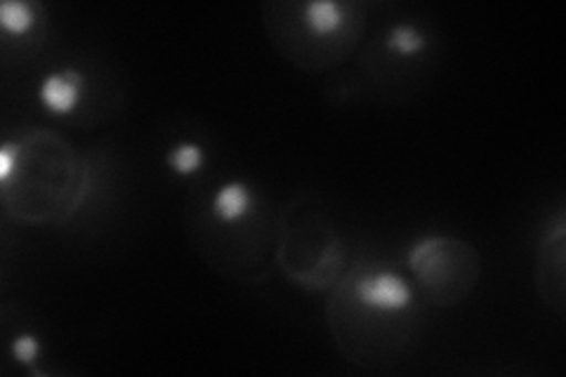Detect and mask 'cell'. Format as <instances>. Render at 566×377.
Wrapping results in <instances>:
<instances>
[{"mask_svg": "<svg viewBox=\"0 0 566 377\" xmlns=\"http://www.w3.org/2000/svg\"><path fill=\"white\" fill-rule=\"evenodd\" d=\"M326 323L345 362L364 370H387L416 354L424 331V302L392 264L361 258L328 291Z\"/></svg>", "mask_w": 566, "mask_h": 377, "instance_id": "cell-1", "label": "cell"}, {"mask_svg": "<svg viewBox=\"0 0 566 377\" xmlns=\"http://www.w3.org/2000/svg\"><path fill=\"white\" fill-rule=\"evenodd\" d=\"M281 208L241 177L199 182L185 206V231L197 258L218 276L255 285L276 269Z\"/></svg>", "mask_w": 566, "mask_h": 377, "instance_id": "cell-2", "label": "cell"}, {"mask_svg": "<svg viewBox=\"0 0 566 377\" xmlns=\"http://www.w3.org/2000/svg\"><path fill=\"white\" fill-rule=\"evenodd\" d=\"M91 191V160L64 135L33 128L0 145V201L14 222L64 224L85 206Z\"/></svg>", "mask_w": 566, "mask_h": 377, "instance_id": "cell-3", "label": "cell"}, {"mask_svg": "<svg viewBox=\"0 0 566 377\" xmlns=\"http://www.w3.org/2000/svg\"><path fill=\"white\" fill-rule=\"evenodd\" d=\"M260 12L272 48L303 74L343 66L368 31L364 0H268Z\"/></svg>", "mask_w": 566, "mask_h": 377, "instance_id": "cell-4", "label": "cell"}, {"mask_svg": "<svg viewBox=\"0 0 566 377\" xmlns=\"http://www.w3.org/2000/svg\"><path fill=\"white\" fill-rule=\"evenodd\" d=\"M349 266L343 231L316 193H295L281 208L276 269L291 285L328 293Z\"/></svg>", "mask_w": 566, "mask_h": 377, "instance_id": "cell-5", "label": "cell"}, {"mask_svg": "<svg viewBox=\"0 0 566 377\" xmlns=\"http://www.w3.org/2000/svg\"><path fill=\"white\" fill-rule=\"evenodd\" d=\"M406 264L424 307L451 310L463 304L480 285L482 255L474 243L451 233H428L411 243Z\"/></svg>", "mask_w": 566, "mask_h": 377, "instance_id": "cell-6", "label": "cell"}, {"mask_svg": "<svg viewBox=\"0 0 566 377\" xmlns=\"http://www.w3.org/2000/svg\"><path fill=\"white\" fill-rule=\"evenodd\" d=\"M534 281L541 302L557 318L566 316V214L557 208L547 214L536 241Z\"/></svg>", "mask_w": 566, "mask_h": 377, "instance_id": "cell-7", "label": "cell"}, {"mask_svg": "<svg viewBox=\"0 0 566 377\" xmlns=\"http://www.w3.org/2000/svg\"><path fill=\"white\" fill-rule=\"evenodd\" d=\"M85 97V76L76 66L50 71L39 85V100L52 116H71Z\"/></svg>", "mask_w": 566, "mask_h": 377, "instance_id": "cell-8", "label": "cell"}, {"mask_svg": "<svg viewBox=\"0 0 566 377\" xmlns=\"http://www.w3.org/2000/svg\"><path fill=\"white\" fill-rule=\"evenodd\" d=\"M428 48H430L428 31L413 22L392 24L382 33V43H380V50L385 52V55L392 60H399V62L420 57L428 52Z\"/></svg>", "mask_w": 566, "mask_h": 377, "instance_id": "cell-9", "label": "cell"}, {"mask_svg": "<svg viewBox=\"0 0 566 377\" xmlns=\"http://www.w3.org/2000/svg\"><path fill=\"white\" fill-rule=\"evenodd\" d=\"M0 27L8 39L41 35L45 27V8L41 3H29V0H6L0 6Z\"/></svg>", "mask_w": 566, "mask_h": 377, "instance_id": "cell-10", "label": "cell"}, {"mask_svg": "<svg viewBox=\"0 0 566 377\" xmlns=\"http://www.w3.org/2000/svg\"><path fill=\"white\" fill-rule=\"evenodd\" d=\"M206 164V151L197 142H177L175 147L166 151V166L177 177H191L197 175Z\"/></svg>", "mask_w": 566, "mask_h": 377, "instance_id": "cell-11", "label": "cell"}, {"mask_svg": "<svg viewBox=\"0 0 566 377\" xmlns=\"http://www.w3.org/2000/svg\"><path fill=\"white\" fill-rule=\"evenodd\" d=\"M12 354H14L17 362H22L27 366H33L35 362H39V356H41L39 337L31 335V333H20V335L12 339Z\"/></svg>", "mask_w": 566, "mask_h": 377, "instance_id": "cell-12", "label": "cell"}]
</instances>
